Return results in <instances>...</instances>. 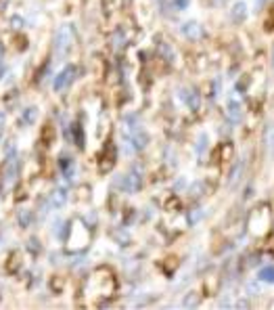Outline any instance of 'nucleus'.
<instances>
[{"instance_id":"23","label":"nucleus","mask_w":274,"mask_h":310,"mask_svg":"<svg viewBox=\"0 0 274 310\" xmlns=\"http://www.w3.org/2000/svg\"><path fill=\"white\" fill-rule=\"evenodd\" d=\"M266 29H274V7L268 13V19H266Z\"/></svg>"},{"instance_id":"19","label":"nucleus","mask_w":274,"mask_h":310,"mask_svg":"<svg viewBox=\"0 0 274 310\" xmlns=\"http://www.w3.org/2000/svg\"><path fill=\"white\" fill-rule=\"evenodd\" d=\"M36 117H38V109H36V107H29V109H25V113H23V122L33 124V122H36Z\"/></svg>"},{"instance_id":"26","label":"nucleus","mask_w":274,"mask_h":310,"mask_svg":"<svg viewBox=\"0 0 274 310\" xmlns=\"http://www.w3.org/2000/svg\"><path fill=\"white\" fill-rule=\"evenodd\" d=\"M3 57H5V46L0 44V61H3Z\"/></svg>"},{"instance_id":"20","label":"nucleus","mask_w":274,"mask_h":310,"mask_svg":"<svg viewBox=\"0 0 274 310\" xmlns=\"http://www.w3.org/2000/svg\"><path fill=\"white\" fill-rule=\"evenodd\" d=\"M119 5H122V0H102V9H105L107 13H113L119 9Z\"/></svg>"},{"instance_id":"11","label":"nucleus","mask_w":274,"mask_h":310,"mask_svg":"<svg viewBox=\"0 0 274 310\" xmlns=\"http://www.w3.org/2000/svg\"><path fill=\"white\" fill-rule=\"evenodd\" d=\"M232 153H234V149H232L230 143H222V145L218 147V151H216V160H218V162H228V160L232 158Z\"/></svg>"},{"instance_id":"22","label":"nucleus","mask_w":274,"mask_h":310,"mask_svg":"<svg viewBox=\"0 0 274 310\" xmlns=\"http://www.w3.org/2000/svg\"><path fill=\"white\" fill-rule=\"evenodd\" d=\"M165 210L169 212V210H180V201H178V197H169L167 201H165Z\"/></svg>"},{"instance_id":"21","label":"nucleus","mask_w":274,"mask_h":310,"mask_svg":"<svg viewBox=\"0 0 274 310\" xmlns=\"http://www.w3.org/2000/svg\"><path fill=\"white\" fill-rule=\"evenodd\" d=\"M238 180H241V164H236L234 170H232V174H230V187H236Z\"/></svg>"},{"instance_id":"14","label":"nucleus","mask_w":274,"mask_h":310,"mask_svg":"<svg viewBox=\"0 0 274 310\" xmlns=\"http://www.w3.org/2000/svg\"><path fill=\"white\" fill-rule=\"evenodd\" d=\"M55 136H57V132H55V128L50 126V124H46L44 128H42V143H44V147H50L55 143Z\"/></svg>"},{"instance_id":"4","label":"nucleus","mask_w":274,"mask_h":310,"mask_svg":"<svg viewBox=\"0 0 274 310\" xmlns=\"http://www.w3.org/2000/svg\"><path fill=\"white\" fill-rule=\"evenodd\" d=\"M113 164H115V149H113V143H107L105 149L98 155V170L105 174V172H109L113 168Z\"/></svg>"},{"instance_id":"5","label":"nucleus","mask_w":274,"mask_h":310,"mask_svg":"<svg viewBox=\"0 0 274 310\" xmlns=\"http://www.w3.org/2000/svg\"><path fill=\"white\" fill-rule=\"evenodd\" d=\"M74 78H76V65H65L63 70L59 72V76H57V80H55V90H63V88H67L72 82H74Z\"/></svg>"},{"instance_id":"18","label":"nucleus","mask_w":274,"mask_h":310,"mask_svg":"<svg viewBox=\"0 0 274 310\" xmlns=\"http://www.w3.org/2000/svg\"><path fill=\"white\" fill-rule=\"evenodd\" d=\"M199 294L197 291H191L186 298H184V302H182V306H186V308H193V306H197L199 304V298H197Z\"/></svg>"},{"instance_id":"7","label":"nucleus","mask_w":274,"mask_h":310,"mask_svg":"<svg viewBox=\"0 0 274 310\" xmlns=\"http://www.w3.org/2000/svg\"><path fill=\"white\" fill-rule=\"evenodd\" d=\"M122 187L126 189L128 193H134V191H139V189L143 187V178H141V174L136 170H130L128 174H124L122 176Z\"/></svg>"},{"instance_id":"12","label":"nucleus","mask_w":274,"mask_h":310,"mask_svg":"<svg viewBox=\"0 0 274 310\" xmlns=\"http://www.w3.org/2000/svg\"><path fill=\"white\" fill-rule=\"evenodd\" d=\"M21 268V254L19 252H11L7 258V272H17Z\"/></svg>"},{"instance_id":"6","label":"nucleus","mask_w":274,"mask_h":310,"mask_svg":"<svg viewBox=\"0 0 274 310\" xmlns=\"http://www.w3.org/2000/svg\"><path fill=\"white\" fill-rule=\"evenodd\" d=\"M226 115L230 122H241V117H243V103L241 99H238L236 95H232L226 103Z\"/></svg>"},{"instance_id":"13","label":"nucleus","mask_w":274,"mask_h":310,"mask_svg":"<svg viewBox=\"0 0 274 310\" xmlns=\"http://www.w3.org/2000/svg\"><path fill=\"white\" fill-rule=\"evenodd\" d=\"M67 201V191L65 189H55L53 195H50V203H53V208H61V205H65Z\"/></svg>"},{"instance_id":"25","label":"nucleus","mask_w":274,"mask_h":310,"mask_svg":"<svg viewBox=\"0 0 274 310\" xmlns=\"http://www.w3.org/2000/svg\"><path fill=\"white\" fill-rule=\"evenodd\" d=\"M5 119H7V115H5L3 111H0V128H3V124H5Z\"/></svg>"},{"instance_id":"1","label":"nucleus","mask_w":274,"mask_h":310,"mask_svg":"<svg viewBox=\"0 0 274 310\" xmlns=\"http://www.w3.org/2000/svg\"><path fill=\"white\" fill-rule=\"evenodd\" d=\"M90 241V233L88 229L82 225V222H72V229H70V237H67V245L72 250L76 247H86Z\"/></svg>"},{"instance_id":"10","label":"nucleus","mask_w":274,"mask_h":310,"mask_svg":"<svg viewBox=\"0 0 274 310\" xmlns=\"http://www.w3.org/2000/svg\"><path fill=\"white\" fill-rule=\"evenodd\" d=\"M264 145H266L268 158H274V124H270L264 132Z\"/></svg>"},{"instance_id":"15","label":"nucleus","mask_w":274,"mask_h":310,"mask_svg":"<svg viewBox=\"0 0 274 310\" xmlns=\"http://www.w3.org/2000/svg\"><path fill=\"white\" fill-rule=\"evenodd\" d=\"M15 176H17V160L11 158L9 164H7V168H5V178H7V182H13Z\"/></svg>"},{"instance_id":"2","label":"nucleus","mask_w":274,"mask_h":310,"mask_svg":"<svg viewBox=\"0 0 274 310\" xmlns=\"http://www.w3.org/2000/svg\"><path fill=\"white\" fill-rule=\"evenodd\" d=\"M270 225V212H268V205H260L255 208L249 216V229L255 233V235H262Z\"/></svg>"},{"instance_id":"16","label":"nucleus","mask_w":274,"mask_h":310,"mask_svg":"<svg viewBox=\"0 0 274 310\" xmlns=\"http://www.w3.org/2000/svg\"><path fill=\"white\" fill-rule=\"evenodd\" d=\"M260 281L274 283V266H264V268L260 270Z\"/></svg>"},{"instance_id":"3","label":"nucleus","mask_w":274,"mask_h":310,"mask_svg":"<svg viewBox=\"0 0 274 310\" xmlns=\"http://www.w3.org/2000/svg\"><path fill=\"white\" fill-rule=\"evenodd\" d=\"M72 46H74V29H72V25H63L57 32V40H55L57 55L59 57H65L72 50Z\"/></svg>"},{"instance_id":"27","label":"nucleus","mask_w":274,"mask_h":310,"mask_svg":"<svg viewBox=\"0 0 274 310\" xmlns=\"http://www.w3.org/2000/svg\"><path fill=\"white\" fill-rule=\"evenodd\" d=\"M272 55H274V53H272Z\"/></svg>"},{"instance_id":"8","label":"nucleus","mask_w":274,"mask_h":310,"mask_svg":"<svg viewBox=\"0 0 274 310\" xmlns=\"http://www.w3.org/2000/svg\"><path fill=\"white\" fill-rule=\"evenodd\" d=\"M228 17H230L232 23H245V19H247V5L243 3V0H236V3L230 7V11H228Z\"/></svg>"},{"instance_id":"24","label":"nucleus","mask_w":274,"mask_h":310,"mask_svg":"<svg viewBox=\"0 0 274 310\" xmlns=\"http://www.w3.org/2000/svg\"><path fill=\"white\" fill-rule=\"evenodd\" d=\"M11 23L15 25V29H19V27L23 25V19H21V17H13V19H11Z\"/></svg>"},{"instance_id":"9","label":"nucleus","mask_w":274,"mask_h":310,"mask_svg":"<svg viewBox=\"0 0 274 310\" xmlns=\"http://www.w3.org/2000/svg\"><path fill=\"white\" fill-rule=\"evenodd\" d=\"M182 34H184L188 40H199L203 36V29H201V25L197 21H186L182 25Z\"/></svg>"},{"instance_id":"17","label":"nucleus","mask_w":274,"mask_h":310,"mask_svg":"<svg viewBox=\"0 0 274 310\" xmlns=\"http://www.w3.org/2000/svg\"><path fill=\"white\" fill-rule=\"evenodd\" d=\"M17 220H19V225L25 229V227H29L31 225V212L29 210H21L19 214H17Z\"/></svg>"}]
</instances>
